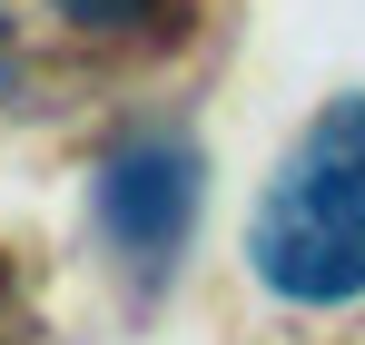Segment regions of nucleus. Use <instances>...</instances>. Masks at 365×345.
Instances as JSON below:
<instances>
[{
    "mask_svg": "<svg viewBox=\"0 0 365 345\" xmlns=\"http://www.w3.org/2000/svg\"><path fill=\"white\" fill-rule=\"evenodd\" d=\"M247 267L277 306H365V99H326L257 187Z\"/></svg>",
    "mask_w": 365,
    "mask_h": 345,
    "instance_id": "1",
    "label": "nucleus"
},
{
    "mask_svg": "<svg viewBox=\"0 0 365 345\" xmlns=\"http://www.w3.org/2000/svg\"><path fill=\"white\" fill-rule=\"evenodd\" d=\"M89 207H99V237L119 247V267L138 287H158V277L187 257L197 207H207V158H197V138H178V128H128L119 148L99 158V177H89Z\"/></svg>",
    "mask_w": 365,
    "mask_h": 345,
    "instance_id": "2",
    "label": "nucleus"
},
{
    "mask_svg": "<svg viewBox=\"0 0 365 345\" xmlns=\"http://www.w3.org/2000/svg\"><path fill=\"white\" fill-rule=\"evenodd\" d=\"M60 20H79V30H128V20H158V0H60Z\"/></svg>",
    "mask_w": 365,
    "mask_h": 345,
    "instance_id": "3",
    "label": "nucleus"
},
{
    "mask_svg": "<svg viewBox=\"0 0 365 345\" xmlns=\"http://www.w3.org/2000/svg\"><path fill=\"white\" fill-rule=\"evenodd\" d=\"M0 79H10V20H0Z\"/></svg>",
    "mask_w": 365,
    "mask_h": 345,
    "instance_id": "4",
    "label": "nucleus"
},
{
    "mask_svg": "<svg viewBox=\"0 0 365 345\" xmlns=\"http://www.w3.org/2000/svg\"><path fill=\"white\" fill-rule=\"evenodd\" d=\"M0 345H20V336H10V326H0Z\"/></svg>",
    "mask_w": 365,
    "mask_h": 345,
    "instance_id": "5",
    "label": "nucleus"
}]
</instances>
